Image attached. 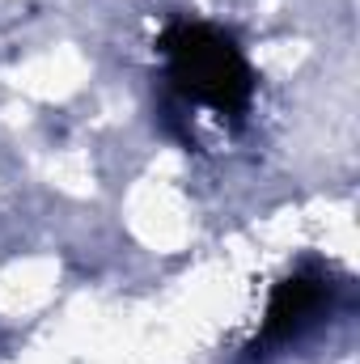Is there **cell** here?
Masks as SVG:
<instances>
[{
	"mask_svg": "<svg viewBox=\"0 0 360 364\" xmlns=\"http://www.w3.org/2000/svg\"><path fill=\"white\" fill-rule=\"evenodd\" d=\"M162 55L170 85L186 106H203L216 119H242L255 93L250 64L242 47L208 26V21H179L162 34Z\"/></svg>",
	"mask_w": 360,
	"mask_h": 364,
	"instance_id": "6da1fadb",
	"label": "cell"
},
{
	"mask_svg": "<svg viewBox=\"0 0 360 364\" xmlns=\"http://www.w3.org/2000/svg\"><path fill=\"white\" fill-rule=\"evenodd\" d=\"M331 296V284L322 272H297L292 279H284L271 296L268 322H263V343H288L301 331H309L322 314Z\"/></svg>",
	"mask_w": 360,
	"mask_h": 364,
	"instance_id": "7a4b0ae2",
	"label": "cell"
}]
</instances>
